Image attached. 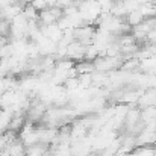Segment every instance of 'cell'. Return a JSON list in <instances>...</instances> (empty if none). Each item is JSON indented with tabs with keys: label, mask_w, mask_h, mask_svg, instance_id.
<instances>
[{
	"label": "cell",
	"mask_w": 156,
	"mask_h": 156,
	"mask_svg": "<svg viewBox=\"0 0 156 156\" xmlns=\"http://www.w3.org/2000/svg\"><path fill=\"white\" fill-rule=\"evenodd\" d=\"M49 149H50L49 144L38 143V144L26 147V156H46L47 152H49Z\"/></svg>",
	"instance_id": "1"
},
{
	"label": "cell",
	"mask_w": 156,
	"mask_h": 156,
	"mask_svg": "<svg viewBox=\"0 0 156 156\" xmlns=\"http://www.w3.org/2000/svg\"><path fill=\"white\" fill-rule=\"evenodd\" d=\"M144 15H143V12H141V9L138 8V9H135V11H130V12H127V15H126V21H127V24L133 29L135 26H138L140 23H143L144 21Z\"/></svg>",
	"instance_id": "2"
},
{
	"label": "cell",
	"mask_w": 156,
	"mask_h": 156,
	"mask_svg": "<svg viewBox=\"0 0 156 156\" xmlns=\"http://www.w3.org/2000/svg\"><path fill=\"white\" fill-rule=\"evenodd\" d=\"M30 5L37 9V11H43L49 6V3L46 0H30Z\"/></svg>",
	"instance_id": "3"
},
{
	"label": "cell",
	"mask_w": 156,
	"mask_h": 156,
	"mask_svg": "<svg viewBox=\"0 0 156 156\" xmlns=\"http://www.w3.org/2000/svg\"><path fill=\"white\" fill-rule=\"evenodd\" d=\"M146 43H147V44H150V46H156V26H153V27L150 29V32H149V35H147Z\"/></svg>",
	"instance_id": "4"
}]
</instances>
